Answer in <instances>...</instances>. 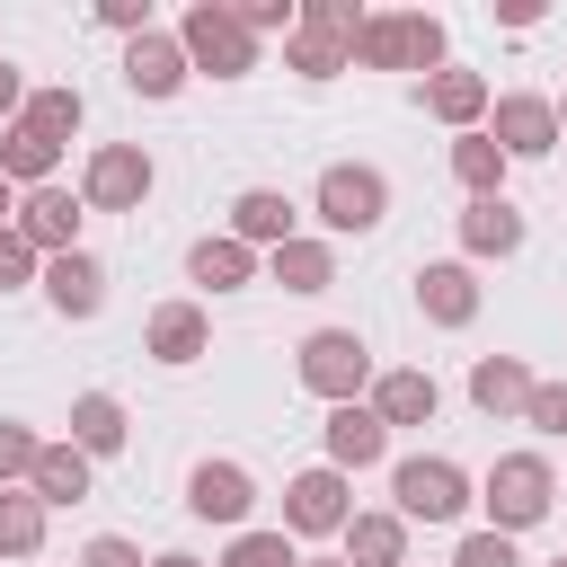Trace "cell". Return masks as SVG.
<instances>
[{"label": "cell", "instance_id": "cell-1", "mask_svg": "<svg viewBox=\"0 0 567 567\" xmlns=\"http://www.w3.org/2000/svg\"><path fill=\"white\" fill-rule=\"evenodd\" d=\"M478 505H487V532H532V523H549V505H558V470H549V452H496L487 461V478H478Z\"/></svg>", "mask_w": 567, "mask_h": 567}, {"label": "cell", "instance_id": "cell-2", "mask_svg": "<svg viewBox=\"0 0 567 567\" xmlns=\"http://www.w3.org/2000/svg\"><path fill=\"white\" fill-rule=\"evenodd\" d=\"M354 62L363 71H443V18L434 9H372L363 35H354Z\"/></svg>", "mask_w": 567, "mask_h": 567}, {"label": "cell", "instance_id": "cell-3", "mask_svg": "<svg viewBox=\"0 0 567 567\" xmlns=\"http://www.w3.org/2000/svg\"><path fill=\"white\" fill-rule=\"evenodd\" d=\"M292 372H301V390L310 399H328V408H346V399H363L381 372H372V346L354 337V328H310L301 346H292Z\"/></svg>", "mask_w": 567, "mask_h": 567}, {"label": "cell", "instance_id": "cell-4", "mask_svg": "<svg viewBox=\"0 0 567 567\" xmlns=\"http://www.w3.org/2000/svg\"><path fill=\"white\" fill-rule=\"evenodd\" d=\"M310 213H319L337 239H363V230H381V221H390V177H381V168H363V159H337V168H319Z\"/></svg>", "mask_w": 567, "mask_h": 567}, {"label": "cell", "instance_id": "cell-5", "mask_svg": "<svg viewBox=\"0 0 567 567\" xmlns=\"http://www.w3.org/2000/svg\"><path fill=\"white\" fill-rule=\"evenodd\" d=\"M390 496H399V523H461L478 496H470V470L443 461V452H416L390 470Z\"/></svg>", "mask_w": 567, "mask_h": 567}, {"label": "cell", "instance_id": "cell-6", "mask_svg": "<svg viewBox=\"0 0 567 567\" xmlns=\"http://www.w3.org/2000/svg\"><path fill=\"white\" fill-rule=\"evenodd\" d=\"M177 44H186V62H195V71H213V80L257 71V35L239 27V9H230V0H195V9L177 18Z\"/></svg>", "mask_w": 567, "mask_h": 567}, {"label": "cell", "instance_id": "cell-7", "mask_svg": "<svg viewBox=\"0 0 567 567\" xmlns=\"http://www.w3.org/2000/svg\"><path fill=\"white\" fill-rule=\"evenodd\" d=\"M151 186H159V168H151L142 142H97L89 168H80V204H89V213H142Z\"/></svg>", "mask_w": 567, "mask_h": 567}, {"label": "cell", "instance_id": "cell-8", "mask_svg": "<svg viewBox=\"0 0 567 567\" xmlns=\"http://www.w3.org/2000/svg\"><path fill=\"white\" fill-rule=\"evenodd\" d=\"M346 523H354L346 470H328V461H319V470H301V478L284 487V532H292V540H337Z\"/></svg>", "mask_w": 567, "mask_h": 567}, {"label": "cell", "instance_id": "cell-9", "mask_svg": "<svg viewBox=\"0 0 567 567\" xmlns=\"http://www.w3.org/2000/svg\"><path fill=\"white\" fill-rule=\"evenodd\" d=\"M487 142H496L505 159H549L567 133H558V106H549V97H532V89H505V97L487 106Z\"/></svg>", "mask_w": 567, "mask_h": 567}, {"label": "cell", "instance_id": "cell-10", "mask_svg": "<svg viewBox=\"0 0 567 567\" xmlns=\"http://www.w3.org/2000/svg\"><path fill=\"white\" fill-rule=\"evenodd\" d=\"M80 213H89V204H80V195L53 177V186L18 195V221H9V230H18L35 257H71V248H80Z\"/></svg>", "mask_w": 567, "mask_h": 567}, {"label": "cell", "instance_id": "cell-11", "mask_svg": "<svg viewBox=\"0 0 567 567\" xmlns=\"http://www.w3.org/2000/svg\"><path fill=\"white\" fill-rule=\"evenodd\" d=\"M248 505H257V478H248L239 461H195V470H186V514H195V523L248 532Z\"/></svg>", "mask_w": 567, "mask_h": 567}, {"label": "cell", "instance_id": "cell-12", "mask_svg": "<svg viewBox=\"0 0 567 567\" xmlns=\"http://www.w3.org/2000/svg\"><path fill=\"white\" fill-rule=\"evenodd\" d=\"M142 354H151V363H168V372H186V363H204V354H213V319H204L195 301H159V310L142 319Z\"/></svg>", "mask_w": 567, "mask_h": 567}, {"label": "cell", "instance_id": "cell-13", "mask_svg": "<svg viewBox=\"0 0 567 567\" xmlns=\"http://www.w3.org/2000/svg\"><path fill=\"white\" fill-rule=\"evenodd\" d=\"M186 71H195V62H186V44H177L168 27H151V35L124 44V89H133V97H177Z\"/></svg>", "mask_w": 567, "mask_h": 567}, {"label": "cell", "instance_id": "cell-14", "mask_svg": "<svg viewBox=\"0 0 567 567\" xmlns=\"http://www.w3.org/2000/svg\"><path fill=\"white\" fill-rule=\"evenodd\" d=\"M230 239H248V248H284V239H301V204L284 195V186H248V195H230Z\"/></svg>", "mask_w": 567, "mask_h": 567}, {"label": "cell", "instance_id": "cell-15", "mask_svg": "<svg viewBox=\"0 0 567 567\" xmlns=\"http://www.w3.org/2000/svg\"><path fill=\"white\" fill-rule=\"evenodd\" d=\"M416 310H425L434 328H470V319H478V275H470L461 257L416 266Z\"/></svg>", "mask_w": 567, "mask_h": 567}, {"label": "cell", "instance_id": "cell-16", "mask_svg": "<svg viewBox=\"0 0 567 567\" xmlns=\"http://www.w3.org/2000/svg\"><path fill=\"white\" fill-rule=\"evenodd\" d=\"M381 452H390V425H381V408H372V399L328 408V470H372Z\"/></svg>", "mask_w": 567, "mask_h": 567}, {"label": "cell", "instance_id": "cell-17", "mask_svg": "<svg viewBox=\"0 0 567 567\" xmlns=\"http://www.w3.org/2000/svg\"><path fill=\"white\" fill-rule=\"evenodd\" d=\"M487 106H496V89H487L478 71H452V62H443V71L425 80V115H434V124H452V133H478V124H487Z\"/></svg>", "mask_w": 567, "mask_h": 567}, {"label": "cell", "instance_id": "cell-18", "mask_svg": "<svg viewBox=\"0 0 567 567\" xmlns=\"http://www.w3.org/2000/svg\"><path fill=\"white\" fill-rule=\"evenodd\" d=\"M44 301H53L62 319H97V301H106V266H97L89 248L44 257Z\"/></svg>", "mask_w": 567, "mask_h": 567}, {"label": "cell", "instance_id": "cell-19", "mask_svg": "<svg viewBox=\"0 0 567 567\" xmlns=\"http://www.w3.org/2000/svg\"><path fill=\"white\" fill-rule=\"evenodd\" d=\"M372 408H381V425H434L443 381H434L425 363H399V372H381V381H372Z\"/></svg>", "mask_w": 567, "mask_h": 567}, {"label": "cell", "instance_id": "cell-20", "mask_svg": "<svg viewBox=\"0 0 567 567\" xmlns=\"http://www.w3.org/2000/svg\"><path fill=\"white\" fill-rule=\"evenodd\" d=\"M186 275H195V284H213V292H239V284H257V248H248V239H230V230H213V239H195V248H186Z\"/></svg>", "mask_w": 567, "mask_h": 567}, {"label": "cell", "instance_id": "cell-21", "mask_svg": "<svg viewBox=\"0 0 567 567\" xmlns=\"http://www.w3.org/2000/svg\"><path fill=\"white\" fill-rule=\"evenodd\" d=\"M53 168H62V142H44L35 124H9V133H0V177H9L18 195L53 186Z\"/></svg>", "mask_w": 567, "mask_h": 567}, {"label": "cell", "instance_id": "cell-22", "mask_svg": "<svg viewBox=\"0 0 567 567\" xmlns=\"http://www.w3.org/2000/svg\"><path fill=\"white\" fill-rule=\"evenodd\" d=\"M337 540H346V567H408V523H399V505H390V514H354Z\"/></svg>", "mask_w": 567, "mask_h": 567}, {"label": "cell", "instance_id": "cell-23", "mask_svg": "<svg viewBox=\"0 0 567 567\" xmlns=\"http://www.w3.org/2000/svg\"><path fill=\"white\" fill-rule=\"evenodd\" d=\"M461 248H470V257H514V248H523V213H514L505 195H478V204L461 213Z\"/></svg>", "mask_w": 567, "mask_h": 567}, {"label": "cell", "instance_id": "cell-24", "mask_svg": "<svg viewBox=\"0 0 567 567\" xmlns=\"http://www.w3.org/2000/svg\"><path fill=\"white\" fill-rule=\"evenodd\" d=\"M266 275H275L284 292H328V284H337V248L301 230V239H284V248L266 257Z\"/></svg>", "mask_w": 567, "mask_h": 567}, {"label": "cell", "instance_id": "cell-25", "mask_svg": "<svg viewBox=\"0 0 567 567\" xmlns=\"http://www.w3.org/2000/svg\"><path fill=\"white\" fill-rule=\"evenodd\" d=\"M470 399H478L487 416H523V399H532L523 354H478V363H470Z\"/></svg>", "mask_w": 567, "mask_h": 567}, {"label": "cell", "instance_id": "cell-26", "mask_svg": "<svg viewBox=\"0 0 567 567\" xmlns=\"http://www.w3.org/2000/svg\"><path fill=\"white\" fill-rule=\"evenodd\" d=\"M71 443L97 461V452H124V399L115 390H80L71 399Z\"/></svg>", "mask_w": 567, "mask_h": 567}, {"label": "cell", "instance_id": "cell-27", "mask_svg": "<svg viewBox=\"0 0 567 567\" xmlns=\"http://www.w3.org/2000/svg\"><path fill=\"white\" fill-rule=\"evenodd\" d=\"M284 71H301V80H337V71H354V44L328 35V27H292V35H284Z\"/></svg>", "mask_w": 567, "mask_h": 567}, {"label": "cell", "instance_id": "cell-28", "mask_svg": "<svg viewBox=\"0 0 567 567\" xmlns=\"http://www.w3.org/2000/svg\"><path fill=\"white\" fill-rule=\"evenodd\" d=\"M505 168H514V159L487 142V124H478V133H452V177L470 186V204H478V195H505Z\"/></svg>", "mask_w": 567, "mask_h": 567}, {"label": "cell", "instance_id": "cell-29", "mask_svg": "<svg viewBox=\"0 0 567 567\" xmlns=\"http://www.w3.org/2000/svg\"><path fill=\"white\" fill-rule=\"evenodd\" d=\"M44 496L35 487H0V558H35L44 549Z\"/></svg>", "mask_w": 567, "mask_h": 567}, {"label": "cell", "instance_id": "cell-30", "mask_svg": "<svg viewBox=\"0 0 567 567\" xmlns=\"http://www.w3.org/2000/svg\"><path fill=\"white\" fill-rule=\"evenodd\" d=\"M18 124H35L44 142H71L80 124H89V97L71 89V80H53V89H27V115Z\"/></svg>", "mask_w": 567, "mask_h": 567}, {"label": "cell", "instance_id": "cell-31", "mask_svg": "<svg viewBox=\"0 0 567 567\" xmlns=\"http://www.w3.org/2000/svg\"><path fill=\"white\" fill-rule=\"evenodd\" d=\"M44 505H80L89 496V452L80 443H44V461H35V478H27Z\"/></svg>", "mask_w": 567, "mask_h": 567}, {"label": "cell", "instance_id": "cell-32", "mask_svg": "<svg viewBox=\"0 0 567 567\" xmlns=\"http://www.w3.org/2000/svg\"><path fill=\"white\" fill-rule=\"evenodd\" d=\"M221 567H301V549H292V532H230Z\"/></svg>", "mask_w": 567, "mask_h": 567}, {"label": "cell", "instance_id": "cell-33", "mask_svg": "<svg viewBox=\"0 0 567 567\" xmlns=\"http://www.w3.org/2000/svg\"><path fill=\"white\" fill-rule=\"evenodd\" d=\"M35 461H44V434H35V425H18V416H0V487L35 478Z\"/></svg>", "mask_w": 567, "mask_h": 567}, {"label": "cell", "instance_id": "cell-34", "mask_svg": "<svg viewBox=\"0 0 567 567\" xmlns=\"http://www.w3.org/2000/svg\"><path fill=\"white\" fill-rule=\"evenodd\" d=\"M230 9H239L248 35H292L301 27V0H230Z\"/></svg>", "mask_w": 567, "mask_h": 567}, {"label": "cell", "instance_id": "cell-35", "mask_svg": "<svg viewBox=\"0 0 567 567\" xmlns=\"http://www.w3.org/2000/svg\"><path fill=\"white\" fill-rule=\"evenodd\" d=\"M523 425H532V434H567V381H532Z\"/></svg>", "mask_w": 567, "mask_h": 567}, {"label": "cell", "instance_id": "cell-36", "mask_svg": "<svg viewBox=\"0 0 567 567\" xmlns=\"http://www.w3.org/2000/svg\"><path fill=\"white\" fill-rule=\"evenodd\" d=\"M452 567H523V549H514L505 532H461V549H452Z\"/></svg>", "mask_w": 567, "mask_h": 567}, {"label": "cell", "instance_id": "cell-37", "mask_svg": "<svg viewBox=\"0 0 567 567\" xmlns=\"http://www.w3.org/2000/svg\"><path fill=\"white\" fill-rule=\"evenodd\" d=\"M363 18H372V9H354V0H301V27H328V35H346V44L363 35Z\"/></svg>", "mask_w": 567, "mask_h": 567}, {"label": "cell", "instance_id": "cell-38", "mask_svg": "<svg viewBox=\"0 0 567 567\" xmlns=\"http://www.w3.org/2000/svg\"><path fill=\"white\" fill-rule=\"evenodd\" d=\"M35 266H44V257H35V248H27L18 230H0V292H18V284H35Z\"/></svg>", "mask_w": 567, "mask_h": 567}, {"label": "cell", "instance_id": "cell-39", "mask_svg": "<svg viewBox=\"0 0 567 567\" xmlns=\"http://www.w3.org/2000/svg\"><path fill=\"white\" fill-rule=\"evenodd\" d=\"M97 27H115L124 44H133V35H151V0H97Z\"/></svg>", "mask_w": 567, "mask_h": 567}, {"label": "cell", "instance_id": "cell-40", "mask_svg": "<svg viewBox=\"0 0 567 567\" xmlns=\"http://www.w3.org/2000/svg\"><path fill=\"white\" fill-rule=\"evenodd\" d=\"M80 567H151V558H142V549H133L124 532H97V540L80 549Z\"/></svg>", "mask_w": 567, "mask_h": 567}, {"label": "cell", "instance_id": "cell-41", "mask_svg": "<svg viewBox=\"0 0 567 567\" xmlns=\"http://www.w3.org/2000/svg\"><path fill=\"white\" fill-rule=\"evenodd\" d=\"M18 115H27V71H18L9 53H0V133H9Z\"/></svg>", "mask_w": 567, "mask_h": 567}, {"label": "cell", "instance_id": "cell-42", "mask_svg": "<svg viewBox=\"0 0 567 567\" xmlns=\"http://www.w3.org/2000/svg\"><path fill=\"white\" fill-rule=\"evenodd\" d=\"M496 27H540V0H496Z\"/></svg>", "mask_w": 567, "mask_h": 567}, {"label": "cell", "instance_id": "cell-43", "mask_svg": "<svg viewBox=\"0 0 567 567\" xmlns=\"http://www.w3.org/2000/svg\"><path fill=\"white\" fill-rule=\"evenodd\" d=\"M9 221H18V186L0 177V230H9Z\"/></svg>", "mask_w": 567, "mask_h": 567}, {"label": "cell", "instance_id": "cell-44", "mask_svg": "<svg viewBox=\"0 0 567 567\" xmlns=\"http://www.w3.org/2000/svg\"><path fill=\"white\" fill-rule=\"evenodd\" d=\"M151 567H204V558H186V549H159V558H151Z\"/></svg>", "mask_w": 567, "mask_h": 567}, {"label": "cell", "instance_id": "cell-45", "mask_svg": "<svg viewBox=\"0 0 567 567\" xmlns=\"http://www.w3.org/2000/svg\"><path fill=\"white\" fill-rule=\"evenodd\" d=\"M301 567H346V558H301Z\"/></svg>", "mask_w": 567, "mask_h": 567}, {"label": "cell", "instance_id": "cell-46", "mask_svg": "<svg viewBox=\"0 0 567 567\" xmlns=\"http://www.w3.org/2000/svg\"><path fill=\"white\" fill-rule=\"evenodd\" d=\"M558 133H567V97H558Z\"/></svg>", "mask_w": 567, "mask_h": 567}, {"label": "cell", "instance_id": "cell-47", "mask_svg": "<svg viewBox=\"0 0 567 567\" xmlns=\"http://www.w3.org/2000/svg\"><path fill=\"white\" fill-rule=\"evenodd\" d=\"M549 567H567V558H549Z\"/></svg>", "mask_w": 567, "mask_h": 567}]
</instances>
